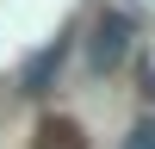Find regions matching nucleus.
Returning a JSON list of instances; mask_svg holds the SVG:
<instances>
[{
    "label": "nucleus",
    "instance_id": "7ed1b4c3",
    "mask_svg": "<svg viewBox=\"0 0 155 149\" xmlns=\"http://www.w3.org/2000/svg\"><path fill=\"white\" fill-rule=\"evenodd\" d=\"M62 56H68V44H62V37H56V44H50L44 56H37L31 68H25V93H44V81H50V74H56V68H62Z\"/></svg>",
    "mask_w": 155,
    "mask_h": 149
},
{
    "label": "nucleus",
    "instance_id": "20e7f679",
    "mask_svg": "<svg viewBox=\"0 0 155 149\" xmlns=\"http://www.w3.org/2000/svg\"><path fill=\"white\" fill-rule=\"evenodd\" d=\"M124 149H155V118H137L130 137H124Z\"/></svg>",
    "mask_w": 155,
    "mask_h": 149
},
{
    "label": "nucleus",
    "instance_id": "f257e3e1",
    "mask_svg": "<svg viewBox=\"0 0 155 149\" xmlns=\"http://www.w3.org/2000/svg\"><path fill=\"white\" fill-rule=\"evenodd\" d=\"M130 37H137V25H130V12H118V6H106L93 19V37H87V62H93V74H112L124 56H130Z\"/></svg>",
    "mask_w": 155,
    "mask_h": 149
},
{
    "label": "nucleus",
    "instance_id": "f03ea898",
    "mask_svg": "<svg viewBox=\"0 0 155 149\" xmlns=\"http://www.w3.org/2000/svg\"><path fill=\"white\" fill-rule=\"evenodd\" d=\"M31 149H87V131H81L74 118H62V112H50V118L37 124Z\"/></svg>",
    "mask_w": 155,
    "mask_h": 149
}]
</instances>
